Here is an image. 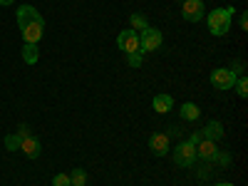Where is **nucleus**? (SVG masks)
Masks as SVG:
<instances>
[{
	"label": "nucleus",
	"instance_id": "obj_1",
	"mask_svg": "<svg viewBox=\"0 0 248 186\" xmlns=\"http://www.w3.org/2000/svg\"><path fill=\"white\" fill-rule=\"evenodd\" d=\"M15 20H17V28H20V32H23L25 43L37 45L40 37H43V32H45L43 15H40L32 5H20L17 13H15Z\"/></svg>",
	"mask_w": 248,
	"mask_h": 186
},
{
	"label": "nucleus",
	"instance_id": "obj_2",
	"mask_svg": "<svg viewBox=\"0 0 248 186\" xmlns=\"http://www.w3.org/2000/svg\"><path fill=\"white\" fill-rule=\"evenodd\" d=\"M233 5L231 8H214L209 15H203L206 17V25H209L211 35H226L231 30V15H233Z\"/></svg>",
	"mask_w": 248,
	"mask_h": 186
},
{
	"label": "nucleus",
	"instance_id": "obj_3",
	"mask_svg": "<svg viewBox=\"0 0 248 186\" xmlns=\"http://www.w3.org/2000/svg\"><path fill=\"white\" fill-rule=\"evenodd\" d=\"M174 164L181 167V169L194 167V164H196V147L191 141H181V144L174 147Z\"/></svg>",
	"mask_w": 248,
	"mask_h": 186
},
{
	"label": "nucleus",
	"instance_id": "obj_4",
	"mask_svg": "<svg viewBox=\"0 0 248 186\" xmlns=\"http://www.w3.org/2000/svg\"><path fill=\"white\" fill-rule=\"evenodd\" d=\"M161 43H164V35H161V30H156V28H147L144 32H139V50L141 52H152V50H159L161 47Z\"/></svg>",
	"mask_w": 248,
	"mask_h": 186
},
{
	"label": "nucleus",
	"instance_id": "obj_5",
	"mask_svg": "<svg viewBox=\"0 0 248 186\" xmlns=\"http://www.w3.org/2000/svg\"><path fill=\"white\" fill-rule=\"evenodd\" d=\"M236 79H238V75H233L229 67H218V70H214V72H211V85H214L216 90H221V92L233 90Z\"/></svg>",
	"mask_w": 248,
	"mask_h": 186
},
{
	"label": "nucleus",
	"instance_id": "obj_6",
	"mask_svg": "<svg viewBox=\"0 0 248 186\" xmlns=\"http://www.w3.org/2000/svg\"><path fill=\"white\" fill-rule=\"evenodd\" d=\"M117 47L122 50V52H141L139 50V32H134L132 28H127V30H122L119 35H117Z\"/></svg>",
	"mask_w": 248,
	"mask_h": 186
},
{
	"label": "nucleus",
	"instance_id": "obj_7",
	"mask_svg": "<svg viewBox=\"0 0 248 186\" xmlns=\"http://www.w3.org/2000/svg\"><path fill=\"white\" fill-rule=\"evenodd\" d=\"M181 15H184L186 23H199V20H203V15H206V8H203L201 0H184Z\"/></svg>",
	"mask_w": 248,
	"mask_h": 186
},
{
	"label": "nucleus",
	"instance_id": "obj_8",
	"mask_svg": "<svg viewBox=\"0 0 248 186\" xmlns=\"http://www.w3.org/2000/svg\"><path fill=\"white\" fill-rule=\"evenodd\" d=\"M216 154H218L216 141H211V139H201V141L196 144V159H203L206 164H211V161H216Z\"/></svg>",
	"mask_w": 248,
	"mask_h": 186
},
{
	"label": "nucleus",
	"instance_id": "obj_9",
	"mask_svg": "<svg viewBox=\"0 0 248 186\" xmlns=\"http://www.w3.org/2000/svg\"><path fill=\"white\" fill-rule=\"evenodd\" d=\"M149 149L154 156H167L169 154V137L167 134H152L149 137Z\"/></svg>",
	"mask_w": 248,
	"mask_h": 186
},
{
	"label": "nucleus",
	"instance_id": "obj_10",
	"mask_svg": "<svg viewBox=\"0 0 248 186\" xmlns=\"http://www.w3.org/2000/svg\"><path fill=\"white\" fill-rule=\"evenodd\" d=\"M20 152H23L28 159H37V156H40V141H37L32 134L23 137V141H20Z\"/></svg>",
	"mask_w": 248,
	"mask_h": 186
},
{
	"label": "nucleus",
	"instance_id": "obj_11",
	"mask_svg": "<svg viewBox=\"0 0 248 186\" xmlns=\"http://www.w3.org/2000/svg\"><path fill=\"white\" fill-rule=\"evenodd\" d=\"M201 137L203 139H211V141H218L221 137H223V124L221 122H209V124H206V127L201 129Z\"/></svg>",
	"mask_w": 248,
	"mask_h": 186
},
{
	"label": "nucleus",
	"instance_id": "obj_12",
	"mask_svg": "<svg viewBox=\"0 0 248 186\" xmlns=\"http://www.w3.org/2000/svg\"><path fill=\"white\" fill-rule=\"evenodd\" d=\"M171 107H174L171 94H156V97H154V112L167 114V112H171Z\"/></svg>",
	"mask_w": 248,
	"mask_h": 186
},
{
	"label": "nucleus",
	"instance_id": "obj_13",
	"mask_svg": "<svg viewBox=\"0 0 248 186\" xmlns=\"http://www.w3.org/2000/svg\"><path fill=\"white\" fill-rule=\"evenodd\" d=\"M181 117H184L186 122H196V119L201 117V109L194 105V102H184V105H181Z\"/></svg>",
	"mask_w": 248,
	"mask_h": 186
},
{
	"label": "nucleus",
	"instance_id": "obj_14",
	"mask_svg": "<svg viewBox=\"0 0 248 186\" xmlns=\"http://www.w3.org/2000/svg\"><path fill=\"white\" fill-rule=\"evenodd\" d=\"M129 25H132L134 32H144V30L149 28V20H147V15L134 13V15H129Z\"/></svg>",
	"mask_w": 248,
	"mask_h": 186
},
{
	"label": "nucleus",
	"instance_id": "obj_15",
	"mask_svg": "<svg viewBox=\"0 0 248 186\" xmlns=\"http://www.w3.org/2000/svg\"><path fill=\"white\" fill-rule=\"evenodd\" d=\"M23 60L28 62V65H35V62L40 60V50H37V45L25 43V47H23Z\"/></svg>",
	"mask_w": 248,
	"mask_h": 186
},
{
	"label": "nucleus",
	"instance_id": "obj_16",
	"mask_svg": "<svg viewBox=\"0 0 248 186\" xmlns=\"http://www.w3.org/2000/svg\"><path fill=\"white\" fill-rule=\"evenodd\" d=\"M70 184H72V186H85V184H87V171H85V169H75V171L70 174Z\"/></svg>",
	"mask_w": 248,
	"mask_h": 186
},
{
	"label": "nucleus",
	"instance_id": "obj_17",
	"mask_svg": "<svg viewBox=\"0 0 248 186\" xmlns=\"http://www.w3.org/2000/svg\"><path fill=\"white\" fill-rule=\"evenodd\" d=\"M20 141H23V137H20V134H8L5 137V149L8 152H17L20 149Z\"/></svg>",
	"mask_w": 248,
	"mask_h": 186
},
{
	"label": "nucleus",
	"instance_id": "obj_18",
	"mask_svg": "<svg viewBox=\"0 0 248 186\" xmlns=\"http://www.w3.org/2000/svg\"><path fill=\"white\" fill-rule=\"evenodd\" d=\"M233 87H236L238 97H243V99H246V97H248V77H238Z\"/></svg>",
	"mask_w": 248,
	"mask_h": 186
},
{
	"label": "nucleus",
	"instance_id": "obj_19",
	"mask_svg": "<svg viewBox=\"0 0 248 186\" xmlns=\"http://www.w3.org/2000/svg\"><path fill=\"white\" fill-rule=\"evenodd\" d=\"M127 62H129V67H141V52H129Z\"/></svg>",
	"mask_w": 248,
	"mask_h": 186
},
{
	"label": "nucleus",
	"instance_id": "obj_20",
	"mask_svg": "<svg viewBox=\"0 0 248 186\" xmlns=\"http://www.w3.org/2000/svg\"><path fill=\"white\" fill-rule=\"evenodd\" d=\"M52 186H72V184H70V174H57V176L52 179Z\"/></svg>",
	"mask_w": 248,
	"mask_h": 186
},
{
	"label": "nucleus",
	"instance_id": "obj_21",
	"mask_svg": "<svg viewBox=\"0 0 248 186\" xmlns=\"http://www.w3.org/2000/svg\"><path fill=\"white\" fill-rule=\"evenodd\" d=\"M201 139H203V137H201V132H194V134H191V137H189V141H191V144H194V147H196V144H199V141H201Z\"/></svg>",
	"mask_w": 248,
	"mask_h": 186
},
{
	"label": "nucleus",
	"instance_id": "obj_22",
	"mask_svg": "<svg viewBox=\"0 0 248 186\" xmlns=\"http://www.w3.org/2000/svg\"><path fill=\"white\" fill-rule=\"evenodd\" d=\"M241 28H243V30L248 28V17H246V13H241Z\"/></svg>",
	"mask_w": 248,
	"mask_h": 186
},
{
	"label": "nucleus",
	"instance_id": "obj_23",
	"mask_svg": "<svg viewBox=\"0 0 248 186\" xmlns=\"http://www.w3.org/2000/svg\"><path fill=\"white\" fill-rule=\"evenodd\" d=\"M13 3V0H0V5H10Z\"/></svg>",
	"mask_w": 248,
	"mask_h": 186
},
{
	"label": "nucleus",
	"instance_id": "obj_24",
	"mask_svg": "<svg viewBox=\"0 0 248 186\" xmlns=\"http://www.w3.org/2000/svg\"><path fill=\"white\" fill-rule=\"evenodd\" d=\"M214 186H233V184H226V181H221V184H214Z\"/></svg>",
	"mask_w": 248,
	"mask_h": 186
}]
</instances>
